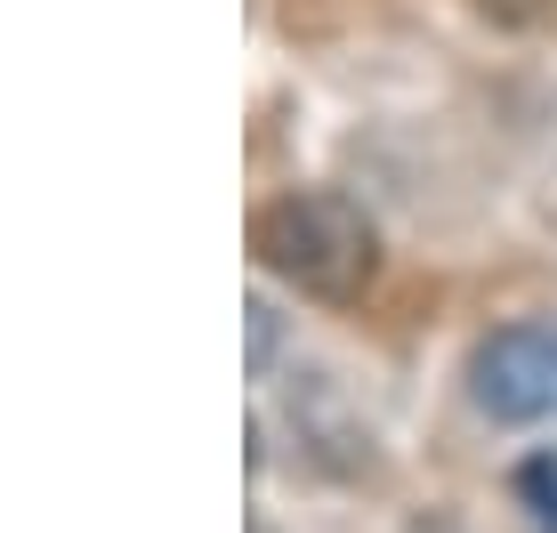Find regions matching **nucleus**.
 <instances>
[{"label": "nucleus", "mask_w": 557, "mask_h": 533, "mask_svg": "<svg viewBox=\"0 0 557 533\" xmlns=\"http://www.w3.org/2000/svg\"><path fill=\"white\" fill-rule=\"evenodd\" d=\"M251 251H259L267 275H283L292 292L348 299V292H363V283H372L380 235H372V219H363L348 195L299 186V195H275V202L251 219Z\"/></svg>", "instance_id": "f257e3e1"}, {"label": "nucleus", "mask_w": 557, "mask_h": 533, "mask_svg": "<svg viewBox=\"0 0 557 533\" xmlns=\"http://www.w3.org/2000/svg\"><path fill=\"white\" fill-rule=\"evenodd\" d=\"M469 388L493 421L542 429L557 421V323H502L485 348L469 356Z\"/></svg>", "instance_id": "f03ea898"}, {"label": "nucleus", "mask_w": 557, "mask_h": 533, "mask_svg": "<svg viewBox=\"0 0 557 533\" xmlns=\"http://www.w3.org/2000/svg\"><path fill=\"white\" fill-rule=\"evenodd\" d=\"M517 493H525V518L542 533H557V461H525L517 469Z\"/></svg>", "instance_id": "7ed1b4c3"}, {"label": "nucleus", "mask_w": 557, "mask_h": 533, "mask_svg": "<svg viewBox=\"0 0 557 533\" xmlns=\"http://www.w3.org/2000/svg\"><path fill=\"white\" fill-rule=\"evenodd\" d=\"M267 348H275V315L251 308V364H267Z\"/></svg>", "instance_id": "20e7f679"}, {"label": "nucleus", "mask_w": 557, "mask_h": 533, "mask_svg": "<svg viewBox=\"0 0 557 533\" xmlns=\"http://www.w3.org/2000/svg\"><path fill=\"white\" fill-rule=\"evenodd\" d=\"M485 9H493V16H502V25H525V16H542V9H549V0H485Z\"/></svg>", "instance_id": "39448f33"}]
</instances>
